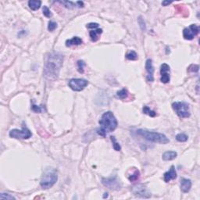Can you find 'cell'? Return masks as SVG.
Returning <instances> with one entry per match:
<instances>
[{
    "label": "cell",
    "instance_id": "6da1fadb",
    "mask_svg": "<svg viewBox=\"0 0 200 200\" xmlns=\"http://www.w3.org/2000/svg\"><path fill=\"white\" fill-rule=\"evenodd\" d=\"M64 56L60 53L52 52L47 56L45 63L44 74L48 80H55L58 77L59 73L63 66Z\"/></svg>",
    "mask_w": 200,
    "mask_h": 200
},
{
    "label": "cell",
    "instance_id": "7a4b0ae2",
    "mask_svg": "<svg viewBox=\"0 0 200 200\" xmlns=\"http://www.w3.org/2000/svg\"><path fill=\"white\" fill-rule=\"evenodd\" d=\"M100 124V129H98V134L102 136H105L106 133L114 131L117 127V120L114 114L111 111L104 113L98 121Z\"/></svg>",
    "mask_w": 200,
    "mask_h": 200
},
{
    "label": "cell",
    "instance_id": "3957f363",
    "mask_svg": "<svg viewBox=\"0 0 200 200\" xmlns=\"http://www.w3.org/2000/svg\"><path fill=\"white\" fill-rule=\"evenodd\" d=\"M136 134L138 135L143 137L144 139L150 142H156V143L160 144H167L170 140L167 139V137L165 135L158 132L148 131L146 130H142V129H138L136 131Z\"/></svg>",
    "mask_w": 200,
    "mask_h": 200
},
{
    "label": "cell",
    "instance_id": "277c9868",
    "mask_svg": "<svg viewBox=\"0 0 200 200\" xmlns=\"http://www.w3.org/2000/svg\"><path fill=\"white\" fill-rule=\"evenodd\" d=\"M58 179L57 171L55 169H48L44 172L40 181V185L42 189H48L52 188Z\"/></svg>",
    "mask_w": 200,
    "mask_h": 200
},
{
    "label": "cell",
    "instance_id": "5b68a950",
    "mask_svg": "<svg viewBox=\"0 0 200 200\" xmlns=\"http://www.w3.org/2000/svg\"><path fill=\"white\" fill-rule=\"evenodd\" d=\"M172 108L174 110L181 118H188L190 117V110H189V105L185 102H175L172 104Z\"/></svg>",
    "mask_w": 200,
    "mask_h": 200
},
{
    "label": "cell",
    "instance_id": "8992f818",
    "mask_svg": "<svg viewBox=\"0 0 200 200\" xmlns=\"http://www.w3.org/2000/svg\"><path fill=\"white\" fill-rule=\"evenodd\" d=\"M10 136L16 139H28L32 136L31 131L24 124L21 130L13 129L10 131Z\"/></svg>",
    "mask_w": 200,
    "mask_h": 200
},
{
    "label": "cell",
    "instance_id": "52a82bcc",
    "mask_svg": "<svg viewBox=\"0 0 200 200\" xmlns=\"http://www.w3.org/2000/svg\"><path fill=\"white\" fill-rule=\"evenodd\" d=\"M88 85H89V81L85 80V79L82 78L70 79L68 82L69 87H70L72 90L75 91V92H81Z\"/></svg>",
    "mask_w": 200,
    "mask_h": 200
},
{
    "label": "cell",
    "instance_id": "ba28073f",
    "mask_svg": "<svg viewBox=\"0 0 200 200\" xmlns=\"http://www.w3.org/2000/svg\"><path fill=\"white\" fill-rule=\"evenodd\" d=\"M199 32V27L196 24H191L189 27L184 29L183 37L185 40H192Z\"/></svg>",
    "mask_w": 200,
    "mask_h": 200
},
{
    "label": "cell",
    "instance_id": "9c48e42d",
    "mask_svg": "<svg viewBox=\"0 0 200 200\" xmlns=\"http://www.w3.org/2000/svg\"><path fill=\"white\" fill-rule=\"evenodd\" d=\"M102 184L111 190H119L120 189V184L117 177H110V178H102Z\"/></svg>",
    "mask_w": 200,
    "mask_h": 200
},
{
    "label": "cell",
    "instance_id": "30bf717a",
    "mask_svg": "<svg viewBox=\"0 0 200 200\" xmlns=\"http://www.w3.org/2000/svg\"><path fill=\"white\" fill-rule=\"evenodd\" d=\"M132 192H133V193L135 194L136 196L141 197V198H147L151 197L150 192L147 190V189L143 185H139L134 187V189H132Z\"/></svg>",
    "mask_w": 200,
    "mask_h": 200
},
{
    "label": "cell",
    "instance_id": "8fae6325",
    "mask_svg": "<svg viewBox=\"0 0 200 200\" xmlns=\"http://www.w3.org/2000/svg\"><path fill=\"white\" fill-rule=\"evenodd\" d=\"M160 73H161V77H160V81L162 83L167 84L170 81V66L167 64H163L160 67Z\"/></svg>",
    "mask_w": 200,
    "mask_h": 200
},
{
    "label": "cell",
    "instance_id": "7c38bea8",
    "mask_svg": "<svg viewBox=\"0 0 200 200\" xmlns=\"http://www.w3.org/2000/svg\"><path fill=\"white\" fill-rule=\"evenodd\" d=\"M145 69L147 71V81L148 82H152L154 81V67L152 65V60L151 59H148L145 62Z\"/></svg>",
    "mask_w": 200,
    "mask_h": 200
},
{
    "label": "cell",
    "instance_id": "4fadbf2b",
    "mask_svg": "<svg viewBox=\"0 0 200 200\" xmlns=\"http://www.w3.org/2000/svg\"><path fill=\"white\" fill-rule=\"evenodd\" d=\"M177 178V172L175 170V168L173 166L170 167V169L169 170V171L166 172L164 174V179L165 182H169L171 180H174Z\"/></svg>",
    "mask_w": 200,
    "mask_h": 200
},
{
    "label": "cell",
    "instance_id": "5bb4252c",
    "mask_svg": "<svg viewBox=\"0 0 200 200\" xmlns=\"http://www.w3.org/2000/svg\"><path fill=\"white\" fill-rule=\"evenodd\" d=\"M191 188H192V181H191L190 179H181V189L182 192L187 193L190 191Z\"/></svg>",
    "mask_w": 200,
    "mask_h": 200
},
{
    "label": "cell",
    "instance_id": "9a60e30c",
    "mask_svg": "<svg viewBox=\"0 0 200 200\" xmlns=\"http://www.w3.org/2000/svg\"><path fill=\"white\" fill-rule=\"evenodd\" d=\"M59 2L63 5H64V6L67 7L68 9H73L75 7H78V8H81V7L84 6V2H77L76 3L71 2V1H59Z\"/></svg>",
    "mask_w": 200,
    "mask_h": 200
},
{
    "label": "cell",
    "instance_id": "2e32d148",
    "mask_svg": "<svg viewBox=\"0 0 200 200\" xmlns=\"http://www.w3.org/2000/svg\"><path fill=\"white\" fill-rule=\"evenodd\" d=\"M82 42H83V41H82V39L81 38H79V37H73L72 39H67L66 41V45L67 47L72 46V45H79L81 44H82Z\"/></svg>",
    "mask_w": 200,
    "mask_h": 200
},
{
    "label": "cell",
    "instance_id": "e0dca14e",
    "mask_svg": "<svg viewBox=\"0 0 200 200\" xmlns=\"http://www.w3.org/2000/svg\"><path fill=\"white\" fill-rule=\"evenodd\" d=\"M177 156V153L174 151H167L163 154V160L165 161H170V160H174Z\"/></svg>",
    "mask_w": 200,
    "mask_h": 200
},
{
    "label": "cell",
    "instance_id": "ac0fdd59",
    "mask_svg": "<svg viewBox=\"0 0 200 200\" xmlns=\"http://www.w3.org/2000/svg\"><path fill=\"white\" fill-rule=\"evenodd\" d=\"M102 33V29H95V30H92L89 32V35L92 39V42H97L98 40V35Z\"/></svg>",
    "mask_w": 200,
    "mask_h": 200
},
{
    "label": "cell",
    "instance_id": "d6986e66",
    "mask_svg": "<svg viewBox=\"0 0 200 200\" xmlns=\"http://www.w3.org/2000/svg\"><path fill=\"white\" fill-rule=\"evenodd\" d=\"M41 5H42V2L39 1V0H30L28 2L29 7L32 10H39L40 8Z\"/></svg>",
    "mask_w": 200,
    "mask_h": 200
},
{
    "label": "cell",
    "instance_id": "ffe728a7",
    "mask_svg": "<svg viewBox=\"0 0 200 200\" xmlns=\"http://www.w3.org/2000/svg\"><path fill=\"white\" fill-rule=\"evenodd\" d=\"M139 177H140V172H139V170L138 169H135L133 173L128 176V179L130 181L134 182L136 181L137 180H139Z\"/></svg>",
    "mask_w": 200,
    "mask_h": 200
},
{
    "label": "cell",
    "instance_id": "44dd1931",
    "mask_svg": "<svg viewBox=\"0 0 200 200\" xmlns=\"http://www.w3.org/2000/svg\"><path fill=\"white\" fill-rule=\"evenodd\" d=\"M117 96L120 99H125L128 97V91L126 89H123L117 92Z\"/></svg>",
    "mask_w": 200,
    "mask_h": 200
},
{
    "label": "cell",
    "instance_id": "7402d4cb",
    "mask_svg": "<svg viewBox=\"0 0 200 200\" xmlns=\"http://www.w3.org/2000/svg\"><path fill=\"white\" fill-rule=\"evenodd\" d=\"M126 58L129 60H138V55L136 52L133 50H130L126 54Z\"/></svg>",
    "mask_w": 200,
    "mask_h": 200
},
{
    "label": "cell",
    "instance_id": "603a6c76",
    "mask_svg": "<svg viewBox=\"0 0 200 200\" xmlns=\"http://www.w3.org/2000/svg\"><path fill=\"white\" fill-rule=\"evenodd\" d=\"M142 110H143L144 114H147V115L150 116V117H156V113H155V112H154L153 110H150L149 107H148L147 106H145L143 107V109H142Z\"/></svg>",
    "mask_w": 200,
    "mask_h": 200
},
{
    "label": "cell",
    "instance_id": "cb8c5ba5",
    "mask_svg": "<svg viewBox=\"0 0 200 200\" xmlns=\"http://www.w3.org/2000/svg\"><path fill=\"white\" fill-rule=\"evenodd\" d=\"M188 139H189V137L184 133H180L176 135V139H177V141H178V142H186V141L188 140Z\"/></svg>",
    "mask_w": 200,
    "mask_h": 200
},
{
    "label": "cell",
    "instance_id": "d4e9b609",
    "mask_svg": "<svg viewBox=\"0 0 200 200\" xmlns=\"http://www.w3.org/2000/svg\"><path fill=\"white\" fill-rule=\"evenodd\" d=\"M110 139H111L112 142H113V147H114V149H115L116 151H120V150L121 149V147H120V145H119L118 142H117L115 137L110 136Z\"/></svg>",
    "mask_w": 200,
    "mask_h": 200
},
{
    "label": "cell",
    "instance_id": "484cf974",
    "mask_svg": "<svg viewBox=\"0 0 200 200\" xmlns=\"http://www.w3.org/2000/svg\"><path fill=\"white\" fill-rule=\"evenodd\" d=\"M42 11H43L44 16H45V17H48V18H50V17H52V12L50 11L49 9H48L46 6H44L43 9H42Z\"/></svg>",
    "mask_w": 200,
    "mask_h": 200
},
{
    "label": "cell",
    "instance_id": "4316f807",
    "mask_svg": "<svg viewBox=\"0 0 200 200\" xmlns=\"http://www.w3.org/2000/svg\"><path fill=\"white\" fill-rule=\"evenodd\" d=\"M57 27V23L54 21H49L48 25V30L49 31H53Z\"/></svg>",
    "mask_w": 200,
    "mask_h": 200
},
{
    "label": "cell",
    "instance_id": "83f0119b",
    "mask_svg": "<svg viewBox=\"0 0 200 200\" xmlns=\"http://www.w3.org/2000/svg\"><path fill=\"white\" fill-rule=\"evenodd\" d=\"M0 198L1 199H15V197H14L13 195H10V194L2 193L0 195Z\"/></svg>",
    "mask_w": 200,
    "mask_h": 200
},
{
    "label": "cell",
    "instance_id": "f1b7e54d",
    "mask_svg": "<svg viewBox=\"0 0 200 200\" xmlns=\"http://www.w3.org/2000/svg\"><path fill=\"white\" fill-rule=\"evenodd\" d=\"M85 64L83 60H79L77 61V66H78V71L80 73H84V67H85Z\"/></svg>",
    "mask_w": 200,
    "mask_h": 200
},
{
    "label": "cell",
    "instance_id": "f546056e",
    "mask_svg": "<svg viewBox=\"0 0 200 200\" xmlns=\"http://www.w3.org/2000/svg\"><path fill=\"white\" fill-rule=\"evenodd\" d=\"M198 69H199V67H198V65H195V64H192V65H191L190 67H189L188 70H189V72H198Z\"/></svg>",
    "mask_w": 200,
    "mask_h": 200
},
{
    "label": "cell",
    "instance_id": "4dcf8cb0",
    "mask_svg": "<svg viewBox=\"0 0 200 200\" xmlns=\"http://www.w3.org/2000/svg\"><path fill=\"white\" fill-rule=\"evenodd\" d=\"M139 25H140V27H141V28H142V30L145 31V21H144V20L142 19V17H139Z\"/></svg>",
    "mask_w": 200,
    "mask_h": 200
},
{
    "label": "cell",
    "instance_id": "1f68e13d",
    "mask_svg": "<svg viewBox=\"0 0 200 200\" xmlns=\"http://www.w3.org/2000/svg\"><path fill=\"white\" fill-rule=\"evenodd\" d=\"M88 28H97L98 27V23H89L86 26Z\"/></svg>",
    "mask_w": 200,
    "mask_h": 200
},
{
    "label": "cell",
    "instance_id": "d6a6232c",
    "mask_svg": "<svg viewBox=\"0 0 200 200\" xmlns=\"http://www.w3.org/2000/svg\"><path fill=\"white\" fill-rule=\"evenodd\" d=\"M32 110L35 111V113H41V112H42V110H41L40 106H35V105L32 106Z\"/></svg>",
    "mask_w": 200,
    "mask_h": 200
},
{
    "label": "cell",
    "instance_id": "836d02e7",
    "mask_svg": "<svg viewBox=\"0 0 200 200\" xmlns=\"http://www.w3.org/2000/svg\"><path fill=\"white\" fill-rule=\"evenodd\" d=\"M171 3V2H168V1H164V2H162V5L163 6H167V5H169V4Z\"/></svg>",
    "mask_w": 200,
    "mask_h": 200
}]
</instances>
